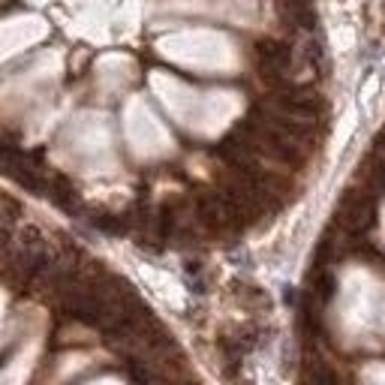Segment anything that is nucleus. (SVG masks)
Instances as JSON below:
<instances>
[{
	"label": "nucleus",
	"instance_id": "obj_1",
	"mask_svg": "<svg viewBox=\"0 0 385 385\" xmlns=\"http://www.w3.org/2000/svg\"><path fill=\"white\" fill-rule=\"evenodd\" d=\"M337 229H344L346 235H361L377 223V199L370 190H349L340 205L334 211Z\"/></svg>",
	"mask_w": 385,
	"mask_h": 385
},
{
	"label": "nucleus",
	"instance_id": "obj_2",
	"mask_svg": "<svg viewBox=\"0 0 385 385\" xmlns=\"http://www.w3.org/2000/svg\"><path fill=\"white\" fill-rule=\"evenodd\" d=\"M256 63L268 81H286L289 67H292V48L277 39H262L256 46Z\"/></svg>",
	"mask_w": 385,
	"mask_h": 385
},
{
	"label": "nucleus",
	"instance_id": "obj_3",
	"mask_svg": "<svg viewBox=\"0 0 385 385\" xmlns=\"http://www.w3.org/2000/svg\"><path fill=\"white\" fill-rule=\"evenodd\" d=\"M304 377H307V379H313V382H334V379H337V373L331 370L328 361H319V358H313V361H310V365H307Z\"/></svg>",
	"mask_w": 385,
	"mask_h": 385
}]
</instances>
